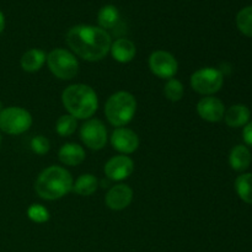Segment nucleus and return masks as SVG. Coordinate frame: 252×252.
I'll return each mask as SVG.
<instances>
[{
	"label": "nucleus",
	"mask_w": 252,
	"mask_h": 252,
	"mask_svg": "<svg viewBox=\"0 0 252 252\" xmlns=\"http://www.w3.org/2000/svg\"><path fill=\"white\" fill-rule=\"evenodd\" d=\"M66 44L81 59L97 62L105 58L111 49V36L101 27L78 25L66 33Z\"/></svg>",
	"instance_id": "obj_1"
},
{
	"label": "nucleus",
	"mask_w": 252,
	"mask_h": 252,
	"mask_svg": "<svg viewBox=\"0 0 252 252\" xmlns=\"http://www.w3.org/2000/svg\"><path fill=\"white\" fill-rule=\"evenodd\" d=\"M62 101L69 115L76 120H86L95 115L98 107L97 95L85 84H74L63 91Z\"/></svg>",
	"instance_id": "obj_2"
},
{
	"label": "nucleus",
	"mask_w": 252,
	"mask_h": 252,
	"mask_svg": "<svg viewBox=\"0 0 252 252\" xmlns=\"http://www.w3.org/2000/svg\"><path fill=\"white\" fill-rule=\"evenodd\" d=\"M73 177L70 172L61 166H51L43 170L37 177L34 189L41 198L56 201L73 189Z\"/></svg>",
	"instance_id": "obj_3"
},
{
	"label": "nucleus",
	"mask_w": 252,
	"mask_h": 252,
	"mask_svg": "<svg viewBox=\"0 0 252 252\" xmlns=\"http://www.w3.org/2000/svg\"><path fill=\"white\" fill-rule=\"evenodd\" d=\"M137 111V101L130 93L118 91L108 97L105 105V115L115 127H123L133 120Z\"/></svg>",
	"instance_id": "obj_4"
},
{
	"label": "nucleus",
	"mask_w": 252,
	"mask_h": 252,
	"mask_svg": "<svg viewBox=\"0 0 252 252\" xmlns=\"http://www.w3.org/2000/svg\"><path fill=\"white\" fill-rule=\"evenodd\" d=\"M49 70L61 80H71L79 71V63L74 54L63 48L53 49L47 56Z\"/></svg>",
	"instance_id": "obj_5"
},
{
	"label": "nucleus",
	"mask_w": 252,
	"mask_h": 252,
	"mask_svg": "<svg viewBox=\"0 0 252 252\" xmlns=\"http://www.w3.org/2000/svg\"><path fill=\"white\" fill-rule=\"evenodd\" d=\"M32 125V116L22 107L4 108L0 113V129L10 135H19L30 129Z\"/></svg>",
	"instance_id": "obj_6"
},
{
	"label": "nucleus",
	"mask_w": 252,
	"mask_h": 252,
	"mask_svg": "<svg viewBox=\"0 0 252 252\" xmlns=\"http://www.w3.org/2000/svg\"><path fill=\"white\" fill-rule=\"evenodd\" d=\"M224 83L223 73L214 68H203L194 71L191 76V86L201 95H213L218 93Z\"/></svg>",
	"instance_id": "obj_7"
},
{
	"label": "nucleus",
	"mask_w": 252,
	"mask_h": 252,
	"mask_svg": "<svg viewBox=\"0 0 252 252\" xmlns=\"http://www.w3.org/2000/svg\"><path fill=\"white\" fill-rule=\"evenodd\" d=\"M149 68L160 79H172L179 70V64L171 53L155 51L149 57Z\"/></svg>",
	"instance_id": "obj_8"
},
{
	"label": "nucleus",
	"mask_w": 252,
	"mask_h": 252,
	"mask_svg": "<svg viewBox=\"0 0 252 252\" xmlns=\"http://www.w3.org/2000/svg\"><path fill=\"white\" fill-rule=\"evenodd\" d=\"M80 138L89 149L101 150L107 143V130L101 121L90 120L81 127Z\"/></svg>",
	"instance_id": "obj_9"
},
{
	"label": "nucleus",
	"mask_w": 252,
	"mask_h": 252,
	"mask_svg": "<svg viewBox=\"0 0 252 252\" xmlns=\"http://www.w3.org/2000/svg\"><path fill=\"white\" fill-rule=\"evenodd\" d=\"M134 170V162L126 155H118L108 160L105 165V175L112 181H122L129 177Z\"/></svg>",
	"instance_id": "obj_10"
},
{
	"label": "nucleus",
	"mask_w": 252,
	"mask_h": 252,
	"mask_svg": "<svg viewBox=\"0 0 252 252\" xmlns=\"http://www.w3.org/2000/svg\"><path fill=\"white\" fill-rule=\"evenodd\" d=\"M111 143L117 152L123 154H132L139 147V138L133 130L120 127L113 130Z\"/></svg>",
	"instance_id": "obj_11"
},
{
	"label": "nucleus",
	"mask_w": 252,
	"mask_h": 252,
	"mask_svg": "<svg viewBox=\"0 0 252 252\" xmlns=\"http://www.w3.org/2000/svg\"><path fill=\"white\" fill-rule=\"evenodd\" d=\"M197 112L199 117L207 122H219L224 118L225 107L219 98L207 96L197 103Z\"/></svg>",
	"instance_id": "obj_12"
},
{
	"label": "nucleus",
	"mask_w": 252,
	"mask_h": 252,
	"mask_svg": "<svg viewBox=\"0 0 252 252\" xmlns=\"http://www.w3.org/2000/svg\"><path fill=\"white\" fill-rule=\"evenodd\" d=\"M133 199V191L127 185H116L111 187L110 191L106 194V206L112 211H122L127 208Z\"/></svg>",
	"instance_id": "obj_13"
},
{
	"label": "nucleus",
	"mask_w": 252,
	"mask_h": 252,
	"mask_svg": "<svg viewBox=\"0 0 252 252\" xmlns=\"http://www.w3.org/2000/svg\"><path fill=\"white\" fill-rule=\"evenodd\" d=\"M111 54L113 59L120 63H129L135 57L137 49L134 43L127 38H120L111 44Z\"/></svg>",
	"instance_id": "obj_14"
},
{
	"label": "nucleus",
	"mask_w": 252,
	"mask_h": 252,
	"mask_svg": "<svg viewBox=\"0 0 252 252\" xmlns=\"http://www.w3.org/2000/svg\"><path fill=\"white\" fill-rule=\"evenodd\" d=\"M59 160L68 166H76L85 160V150L75 143H66L59 150Z\"/></svg>",
	"instance_id": "obj_15"
},
{
	"label": "nucleus",
	"mask_w": 252,
	"mask_h": 252,
	"mask_svg": "<svg viewBox=\"0 0 252 252\" xmlns=\"http://www.w3.org/2000/svg\"><path fill=\"white\" fill-rule=\"evenodd\" d=\"M250 116V110L245 105H234L225 111L224 120L229 127L239 128L248 125Z\"/></svg>",
	"instance_id": "obj_16"
},
{
	"label": "nucleus",
	"mask_w": 252,
	"mask_h": 252,
	"mask_svg": "<svg viewBox=\"0 0 252 252\" xmlns=\"http://www.w3.org/2000/svg\"><path fill=\"white\" fill-rule=\"evenodd\" d=\"M47 57L46 53L41 49H30L27 51L24 56L21 57V68L24 69L27 73H34V71L39 70V69L43 66V64L46 63Z\"/></svg>",
	"instance_id": "obj_17"
},
{
	"label": "nucleus",
	"mask_w": 252,
	"mask_h": 252,
	"mask_svg": "<svg viewBox=\"0 0 252 252\" xmlns=\"http://www.w3.org/2000/svg\"><path fill=\"white\" fill-rule=\"evenodd\" d=\"M251 153L245 145H236L229 155V164L235 171H245L251 164Z\"/></svg>",
	"instance_id": "obj_18"
},
{
	"label": "nucleus",
	"mask_w": 252,
	"mask_h": 252,
	"mask_svg": "<svg viewBox=\"0 0 252 252\" xmlns=\"http://www.w3.org/2000/svg\"><path fill=\"white\" fill-rule=\"evenodd\" d=\"M98 181L94 175L84 174L73 185V191L79 196H91L97 189Z\"/></svg>",
	"instance_id": "obj_19"
},
{
	"label": "nucleus",
	"mask_w": 252,
	"mask_h": 252,
	"mask_svg": "<svg viewBox=\"0 0 252 252\" xmlns=\"http://www.w3.org/2000/svg\"><path fill=\"white\" fill-rule=\"evenodd\" d=\"M97 21L101 29H103L105 31L113 29L120 21V11L113 5H106V6L101 7V10L98 11Z\"/></svg>",
	"instance_id": "obj_20"
},
{
	"label": "nucleus",
	"mask_w": 252,
	"mask_h": 252,
	"mask_svg": "<svg viewBox=\"0 0 252 252\" xmlns=\"http://www.w3.org/2000/svg\"><path fill=\"white\" fill-rule=\"evenodd\" d=\"M235 189L245 203L252 204V174L240 175L235 180Z\"/></svg>",
	"instance_id": "obj_21"
},
{
	"label": "nucleus",
	"mask_w": 252,
	"mask_h": 252,
	"mask_svg": "<svg viewBox=\"0 0 252 252\" xmlns=\"http://www.w3.org/2000/svg\"><path fill=\"white\" fill-rule=\"evenodd\" d=\"M236 26L245 36L252 37V5L241 9L236 15Z\"/></svg>",
	"instance_id": "obj_22"
},
{
	"label": "nucleus",
	"mask_w": 252,
	"mask_h": 252,
	"mask_svg": "<svg viewBox=\"0 0 252 252\" xmlns=\"http://www.w3.org/2000/svg\"><path fill=\"white\" fill-rule=\"evenodd\" d=\"M76 127H78L76 118H74L70 115H64L59 117V120L57 121L56 130L62 137H69V135H71L75 132Z\"/></svg>",
	"instance_id": "obj_23"
},
{
	"label": "nucleus",
	"mask_w": 252,
	"mask_h": 252,
	"mask_svg": "<svg viewBox=\"0 0 252 252\" xmlns=\"http://www.w3.org/2000/svg\"><path fill=\"white\" fill-rule=\"evenodd\" d=\"M184 93L185 90L182 83L174 78L169 79V81H167L164 88L165 96H166L167 100L172 101V102H177V101L181 100L184 97Z\"/></svg>",
	"instance_id": "obj_24"
},
{
	"label": "nucleus",
	"mask_w": 252,
	"mask_h": 252,
	"mask_svg": "<svg viewBox=\"0 0 252 252\" xmlns=\"http://www.w3.org/2000/svg\"><path fill=\"white\" fill-rule=\"evenodd\" d=\"M27 217L30 218V220H32L33 223H46L49 219V212L47 211V208H44L41 204H32L30 206V208L27 209Z\"/></svg>",
	"instance_id": "obj_25"
},
{
	"label": "nucleus",
	"mask_w": 252,
	"mask_h": 252,
	"mask_svg": "<svg viewBox=\"0 0 252 252\" xmlns=\"http://www.w3.org/2000/svg\"><path fill=\"white\" fill-rule=\"evenodd\" d=\"M49 148H51L49 140L43 135H37L31 140V149L34 154L44 155L49 152Z\"/></svg>",
	"instance_id": "obj_26"
},
{
	"label": "nucleus",
	"mask_w": 252,
	"mask_h": 252,
	"mask_svg": "<svg viewBox=\"0 0 252 252\" xmlns=\"http://www.w3.org/2000/svg\"><path fill=\"white\" fill-rule=\"evenodd\" d=\"M243 137H244V140H245L246 144L252 147V122L248 123V125L245 126V128H244V132H243Z\"/></svg>",
	"instance_id": "obj_27"
},
{
	"label": "nucleus",
	"mask_w": 252,
	"mask_h": 252,
	"mask_svg": "<svg viewBox=\"0 0 252 252\" xmlns=\"http://www.w3.org/2000/svg\"><path fill=\"white\" fill-rule=\"evenodd\" d=\"M5 29V16L1 11H0V33L4 31Z\"/></svg>",
	"instance_id": "obj_28"
},
{
	"label": "nucleus",
	"mask_w": 252,
	"mask_h": 252,
	"mask_svg": "<svg viewBox=\"0 0 252 252\" xmlns=\"http://www.w3.org/2000/svg\"><path fill=\"white\" fill-rule=\"evenodd\" d=\"M1 111H2V103L1 101H0V113H1Z\"/></svg>",
	"instance_id": "obj_29"
},
{
	"label": "nucleus",
	"mask_w": 252,
	"mask_h": 252,
	"mask_svg": "<svg viewBox=\"0 0 252 252\" xmlns=\"http://www.w3.org/2000/svg\"><path fill=\"white\" fill-rule=\"evenodd\" d=\"M0 143H1V135H0Z\"/></svg>",
	"instance_id": "obj_30"
}]
</instances>
